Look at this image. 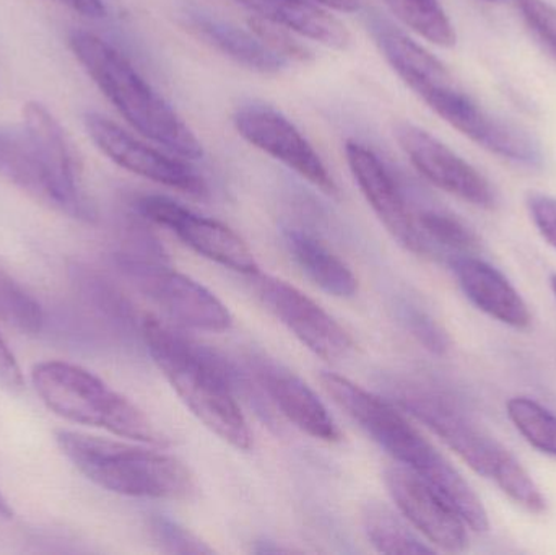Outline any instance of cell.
Here are the masks:
<instances>
[{
	"label": "cell",
	"mask_w": 556,
	"mask_h": 555,
	"mask_svg": "<svg viewBox=\"0 0 556 555\" xmlns=\"http://www.w3.org/2000/svg\"><path fill=\"white\" fill-rule=\"evenodd\" d=\"M368 28L395 74L441 119L503 159L525 165L542 162L541 147L528 133L486 113L424 46L379 13L368 16Z\"/></svg>",
	"instance_id": "6da1fadb"
},
{
	"label": "cell",
	"mask_w": 556,
	"mask_h": 555,
	"mask_svg": "<svg viewBox=\"0 0 556 555\" xmlns=\"http://www.w3.org/2000/svg\"><path fill=\"white\" fill-rule=\"evenodd\" d=\"M140 329L150 357L191 413L224 442L243 452L251 450L253 433L237 401L247 375L155 316H146Z\"/></svg>",
	"instance_id": "7a4b0ae2"
},
{
	"label": "cell",
	"mask_w": 556,
	"mask_h": 555,
	"mask_svg": "<svg viewBox=\"0 0 556 555\" xmlns=\"http://www.w3.org/2000/svg\"><path fill=\"white\" fill-rule=\"evenodd\" d=\"M326 393L395 462L427 481L477 533L489 530V514L456 468L399 413L394 404L369 393L349 378L320 375Z\"/></svg>",
	"instance_id": "3957f363"
},
{
	"label": "cell",
	"mask_w": 556,
	"mask_h": 555,
	"mask_svg": "<svg viewBox=\"0 0 556 555\" xmlns=\"http://www.w3.org/2000/svg\"><path fill=\"white\" fill-rule=\"evenodd\" d=\"M68 46L101 93L137 133L181 159L204 156V147L191 127L114 46L84 29L68 35Z\"/></svg>",
	"instance_id": "277c9868"
},
{
	"label": "cell",
	"mask_w": 556,
	"mask_h": 555,
	"mask_svg": "<svg viewBox=\"0 0 556 555\" xmlns=\"http://www.w3.org/2000/svg\"><path fill=\"white\" fill-rule=\"evenodd\" d=\"M55 442L75 469L104 491L155 501L194 495V476L175 456L72 430H58Z\"/></svg>",
	"instance_id": "5b68a950"
},
{
	"label": "cell",
	"mask_w": 556,
	"mask_h": 555,
	"mask_svg": "<svg viewBox=\"0 0 556 555\" xmlns=\"http://www.w3.org/2000/svg\"><path fill=\"white\" fill-rule=\"evenodd\" d=\"M31 381L46 407L62 419L153 446L169 445L142 409L78 365L41 362L33 367Z\"/></svg>",
	"instance_id": "8992f818"
},
{
	"label": "cell",
	"mask_w": 556,
	"mask_h": 555,
	"mask_svg": "<svg viewBox=\"0 0 556 555\" xmlns=\"http://www.w3.org/2000/svg\"><path fill=\"white\" fill-rule=\"evenodd\" d=\"M117 266L143 295L179 325L205 332H225L233 325L231 313L215 293L165 266L159 254L147 257L132 251L121 253Z\"/></svg>",
	"instance_id": "52a82bcc"
},
{
	"label": "cell",
	"mask_w": 556,
	"mask_h": 555,
	"mask_svg": "<svg viewBox=\"0 0 556 555\" xmlns=\"http://www.w3.org/2000/svg\"><path fill=\"white\" fill-rule=\"evenodd\" d=\"M395 403L440 437L477 475L492 479L505 446L486 436L450 398L420 383L394 384Z\"/></svg>",
	"instance_id": "ba28073f"
},
{
	"label": "cell",
	"mask_w": 556,
	"mask_h": 555,
	"mask_svg": "<svg viewBox=\"0 0 556 555\" xmlns=\"http://www.w3.org/2000/svg\"><path fill=\"white\" fill-rule=\"evenodd\" d=\"M250 279L254 293L267 312L317 357L339 362L352 354L355 349L352 336L296 287L261 270Z\"/></svg>",
	"instance_id": "9c48e42d"
},
{
	"label": "cell",
	"mask_w": 556,
	"mask_h": 555,
	"mask_svg": "<svg viewBox=\"0 0 556 555\" xmlns=\"http://www.w3.org/2000/svg\"><path fill=\"white\" fill-rule=\"evenodd\" d=\"M233 124L238 134L251 146L283 163L324 194L339 198V186L333 181L319 153L307 142L301 130L276 108L256 101L241 104L235 111Z\"/></svg>",
	"instance_id": "30bf717a"
},
{
	"label": "cell",
	"mask_w": 556,
	"mask_h": 555,
	"mask_svg": "<svg viewBox=\"0 0 556 555\" xmlns=\"http://www.w3.org/2000/svg\"><path fill=\"white\" fill-rule=\"evenodd\" d=\"M134 205L143 218L168 228L201 256L247 277L260 273L247 241L222 222L194 214L165 195H140Z\"/></svg>",
	"instance_id": "8fae6325"
},
{
	"label": "cell",
	"mask_w": 556,
	"mask_h": 555,
	"mask_svg": "<svg viewBox=\"0 0 556 555\" xmlns=\"http://www.w3.org/2000/svg\"><path fill=\"white\" fill-rule=\"evenodd\" d=\"M84 123L91 142L121 168L185 194L208 195L207 182L191 166L146 146L108 117L90 111Z\"/></svg>",
	"instance_id": "7c38bea8"
},
{
	"label": "cell",
	"mask_w": 556,
	"mask_h": 555,
	"mask_svg": "<svg viewBox=\"0 0 556 555\" xmlns=\"http://www.w3.org/2000/svg\"><path fill=\"white\" fill-rule=\"evenodd\" d=\"M345 156L359 191L386 230L405 250L418 256H430L433 253V244L420 230L417 215L412 212L401 186L386 168L381 159L356 140L346 142Z\"/></svg>",
	"instance_id": "4fadbf2b"
},
{
	"label": "cell",
	"mask_w": 556,
	"mask_h": 555,
	"mask_svg": "<svg viewBox=\"0 0 556 555\" xmlns=\"http://www.w3.org/2000/svg\"><path fill=\"white\" fill-rule=\"evenodd\" d=\"M395 139L412 165L431 185L486 211L498 205V194L492 182L427 130L415 124L401 123L395 126Z\"/></svg>",
	"instance_id": "5bb4252c"
},
{
	"label": "cell",
	"mask_w": 556,
	"mask_h": 555,
	"mask_svg": "<svg viewBox=\"0 0 556 555\" xmlns=\"http://www.w3.org/2000/svg\"><path fill=\"white\" fill-rule=\"evenodd\" d=\"M23 129L35 143L61 198L62 214L74 220L94 222L97 211L84 191L80 166L67 134L54 114L38 101L23 106Z\"/></svg>",
	"instance_id": "9a60e30c"
},
{
	"label": "cell",
	"mask_w": 556,
	"mask_h": 555,
	"mask_svg": "<svg viewBox=\"0 0 556 555\" xmlns=\"http://www.w3.org/2000/svg\"><path fill=\"white\" fill-rule=\"evenodd\" d=\"M386 485L395 507L433 546L447 553L466 550V521L428 484L405 466H389Z\"/></svg>",
	"instance_id": "2e32d148"
},
{
	"label": "cell",
	"mask_w": 556,
	"mask_h": 555,
	"mask_svg": "<svg viewBox=\"0 0 556 555\" xmlns=\"http://www.w3.org/2000/svg\"><path fill=\"white\" fill-rule=\"evenodd\" d=\"M251 361V374L270 406L281 416L313 439L327 443L342 440V432L329 411L300 377L269 358L253 357Z\"/></svg>",
	"instance_id": "e0dca14e"
},
{
	"label": "cell",
	"mask_w": 556,
	"mask_h": 555,
	"mask_svg": "<svg viewBox=\"0 0 556 555\" xmlns=\"http://www.w3.org/2000/svg\"><path fill=\"white\" fill-rule=\"evenodd\" d=\"M182 25L215 51L260 74H278L288 65L287 59L274 52L253 31L220 18L198 3L181 7Z\"/></svg>",
	"instance_id": "ac0fdd59"
},
{
	"label": "cell",
	"mask_w": 556,
	"mask_h": 555,
	"mask_svg": "<svg viewBox=\"0 0 556 555\" xmlns=\"http://www.w3.org/2000/svg\"><path fill=\"white\" fill-rule=\"evenodd\" d=\"M453 267L460 289L477 308L511 328L531 325L528 305L498 269L476 257H460Z\"/></svg>",
	"instance_id": "d6986e66"
},
{
	"label": "cell",
	"mask_w": 556,
	"mask_h": 555,
	"mask_svg": "<svg viewBox=\"0 0 556 555\" xmlns=\"http://www.w3.org/2000/svg\"><path fill=\"white\" fill-rule=\"evenodd\" d=\"M254 13L256 18L273 23L303 38L313 39L327 48L343 51L349 48V29L319 3L309 0H233Z\"/></svg>",
	"instance_id": "ffe728a7"
},
{
	"label": "cell",
	"mask_w": 556,
	"mask_h": 555,
	"mask_svg": "<svg viewBox=\"0 0 556 555\" xmlns=\"http://www.w3.org/2000/svg\"><path fill=\"white\" fill-rule=\"evenodd\" d=\"M0 176L39 204L61 212L58 189L26 130L0 127Z\"/></svg>",
	"instance_id": "44dd1931"
},
{
	"label": "cell",
	"mask_w": 556,
	"mask_h": 555,
	"mask_svg": "<svg viewBox=\"0 0 556 555\" xmlns=\"http://www.w3.org/2000/svg\"><path fill=\"white\" fill-rule=\"evenodd\" d=\"M285 244L298 267L324 292L337 299L356 295L358 280L355 274L319 238L303 230H288Z\"/></svg>",
	"instance_id": "7402d4cb"
},
{
	"label": "cell",
	"mask_w": 556,
	"mask_h": 555,
	"mask_svg": "<svg viewBox=\"0 0 556 555\" xmlns=\"http://www.w3.org/2000/svg\"><path fill=\"white\" fill-rule=\"evenodd\" d=\"M363 530L369 543L382 554H433L434 547L421 543L407 525L381 502H368L362 512Z\"/></svg>",
	"instance_id": "603a6c76"
},
{
	"label": "cell",
	"mask_w": 556,
	"mask_h": 555,
	"mask_svg": "<svg viewBox=\"0 0 556 555\" xmlns=\"http://www.w3.org/2000/svg\"><path fill=\"white\" fill-rule=\"evenodd\" d=\"M392 13L412 31L440 48H453L457 36L440 0H384Z\"/></svg>",
	"instance_id": "cb8c5ba5"
},
{
	"label": "cell",
	"mask_w": 556,
	"mask_h": 555,
	"mask_svg": "<svg viewBox=\"0 0 556 555\" xmlns=\"http://www.w3.org/2000/svg\"><path fill=\"white\" fill-rule=\"evenodd\" d=\"M508 417L518 432L539 452L556 458V416L529 398H513Z\"/></svg>",
	"instance_id": "d4e9b609"
},
{
	"label": "cell",
	"mask_w": 556,
	"mask_h": 555,
	"mask_svg": "<svg viewBox=\"0 0 556 555\" xmlns=\"http://www.w3.org/2000/svg\"><path fill=\"white\" fill-rule=\"evenodd\" d=\"M492 479L509 499L525 507L526 510L532 512V514H542L545 510V499L541 489L508 450L503 449V452L500 453Z\"/></svg>",
	"instance_id": "484cf974"
},
{
	"label": "cell",
	"mask_w": 556,
	"mask_h": 555,
	"mask_svg": "<svg viewBox=\"0 0 556 555\" xmlns=\"http://www.w3.org/2000/svg\"><path fill=\"white\" fill-rule=\"evenodd\" d=\"M417 222L431 244H440L457 253H470L480 248L479 237L472 228L450 212L428 209L417 214Z\"/></svg>",
	"instance_id": "4316f807"
},
{
	"label": "cell",
	"mask_w": 556,
	"mask_h": 555,
	"mask_svg": "<svg viewBox=\"0 0 556 555\" xmlns=\"http://www.w3.org/2000/svg\"><path fill=\"white\" fill-rule=\"evenodd\" d=\"M0 318L26 335L41 331L45 321L39 303L3 276H0Z\"/></svg>",
	"instance_id": "83f0119b"
},
{
	"label": "cell",
	"mask_w": 556,
	"mask_h": 555,
	"mask_svg": "<svg viewBox=\"0 0 556 555\" xmlns=\"http://www.w3.org/2000/svg\"><path fill=\"white\" fill-rule=\"evenodd\" d=\"M532 35L556 59V9L545 0H516Z\"/></svg>",
	"instance_id": "f1b7e54d"
},
{
	"label": "cell",
	"mask_w": 556,
	"mask_h": 555,
	"mask_svg": "<svg viewBox=\"0 0 556 555\" xmlns=\"http://www.w3.org/2000/svg\"><path fill=\"white\" fill-rule=\"evenodd\" d=\"M153 538L163 551L172 554H212L211 547L202 543L191 531L173 524L168 518H155L150 524Z\"/></svg>",
	"instance_id": "f546056e"
},
{
	"label": "cell",
	"mask_w": 556,
	"mask_h": 555,
	"mask_svg": "<svg viewBox=\"0 0 556 555\" xmlns=\"http://www.w3.org/2000/svg\"><path fill=\"white\" fill-rule=\"evenodd\" d=\"M251 31L263 39L274 52H277L281 58L293 59V61H306L309 58V52L304 46H301L296 39L288 35V29L280 28V26L273 25V23L264 22L261 18H253L250 22Z\"/></svg>",
	"instance_id": "4dcf8cb0"
},
{
	"label": "cell",
	"mask_w": 556,
	"mask_h": 555,
	"mask_svg": "<svg viewBox=\"0 0 556 555\" xmlns=\"http://www.w3.org/2000/svg\"><path fill=\"white\" fill-rule=\"evenodd\" d=\"M405 323L410 328L412 335L425 345L430 349L431 352L437 354H443L450 348V339H447L446 332L440 328L437 321L427 313L420 312V310H405Z\"/></svg>",
	"instance_id": "1f68e13d"
},
{
	"label": "cell",
	"mask_w": 556,
	"mask_h": 555,
	"mask_svg": "<svg viewBox=\"0 0 556 555\" xmlns=\"http://www.w3.org/2000/svg\"><path fill=\"white\" fill-rule=\"evenodd\" d=\"M528 207L535 227L556 250V199L545 194H532L528 199Z\"/></svg>",
	"instance_id": "d6a6232c"
},
{
	"label": "cell",
	"mask_w": 556,
	"mask_h": 555,
	"mask_svg": "<svg viewBox=\"0 0 556 555\" xmlns=\"http://www.w3.org/2000/svg\"><path fill=\"white\" fill-rule=\"evenodd\" d=\"M0 390L9 393H22L25 390L22 368L2 336H0Z\"/></svg>",
	"instance_id": "836d02e7"
},
{
	"label": "cell",
	"mask_w": 556,
	"mask_h": 555,
	"mask_svg": "<svg viewBox=\"0 0 556 555\" xmlns=\"http://www.w3.org/2000/svg\"><path fill=\"white\" fill-rule=\"evenodd\" d=\"M58 2L64 3L68 9L88 18H103L106 15L103 0H58Z\"/></svg>",
	"instance_id": "e575fe53"
},
{
	"label": "cell",
	"mask_w": 556,
	"mask_h": 555,
	"mask_svg": "<svg viewBox=\"0 0 556 555\" xmlns=\"http://www.w3.org/2000/svg\"><path fill=\"white\" fill-rule=\"evenodd\" d=\"M313 2L319 3L326 9L337 10V12L355 13L362 9L359 0H313Z\"/></svg>",
	"instance_id": "d590c367"
},
{
	"label": "cell",
	"mask_w": 556,
	"mask_h": 555,
	"mask_svg": "<svg viewBox=\"0 0 556 555\" xmlns=\"http://www.w3.org/2000/svg\"><path fill=\"white\" fill-rule=\"evenodd\" d=\"M13 510L10 508V505L0 504V518H12Z\"/></svg>",
	"instance_id": "8d00e7d4"
},
{
	"label": "cell",
	"mask_w": 556,
	"mask_h": 555,
	"mask_svg": "<svg viewBox=\"0 0 556 555\" xmlns=\"http://www.w3.org/2000/svg\"><path fill=\"white\" fill-rule=\"evenodd\" d=\"M552 289H554V293L556 297V276L552 277Z\"/></svg>",
	"instance_id": "74e56055"
},
{
	"label": "cell",
	"mask_w": 556,
	"mask_h": 555,
	"mask_svg": "<svg viewBox=\"0 0 556 555\" xmlns=\"http://www.w3.org/2000/svg\"><path fill=\"white\" fill-rule=\"evenodd\" d=\"M0 504L9 505V504H7L5 499L2 497V494H0Z\"/></svg>",
	"instance_id": "f35d334b"
}]
</instances>
